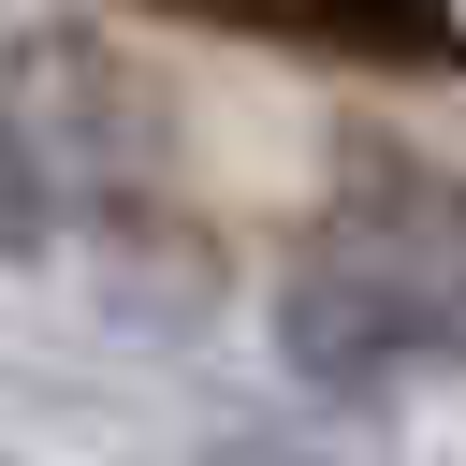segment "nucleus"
<instances>
[{"label": "nucleus", "mask_w": 466, "mask_h": 466, "mask_svg": "<svg viewBox=\"0 0 466 466\" xmlns=\"http://www.w3.org/2000/svg\"><path fill=\"white\" fill-rule=\"evenodd\" d=\"M277 364L335 408L466 364V175L350 160L277 248Z\"/></svg>", "instance_id": "obj_1"}, {"label": "nucleus", "mask_w": 466, "mask_h": 466, "mask_svg": "<svg viewBox=\"0 0 466 466\" xmlns=\"http://www.w3.org/2000/svg\"><path fill=\"white\" fill-rule=\"evenodd\" d=\"M160 175H175V116L116 58V29L44 15L0 44V248L15 262L58 233H131Z\"/></svg>", "instance_id": "obj_2"}, {"label": "nucleus", "mask_w": 466, "mask_h": 466, "mask_svg": "<svg viewBox=\"0 0 466 466\" xmlns=\"http://www.w3.org/2000/svg\"><path fill=\"white\" fill-rule=\"evenodd\" d=\"M131 15L204 29V44L350 58V73H466V0H131Z\"/></svg>", "instance_id": "obj_3"}]
</instances>
